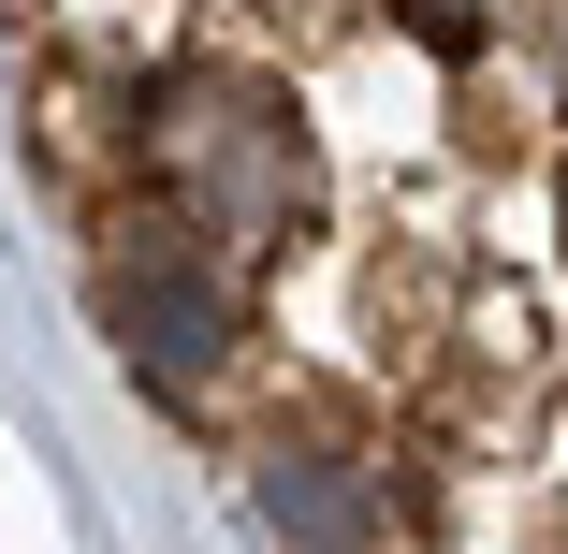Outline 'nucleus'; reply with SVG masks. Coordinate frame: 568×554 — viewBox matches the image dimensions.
<instances>
[{
	"label": "nucleus",
	"mask_w": 568,
	"mask_h": 554,
	"mask_svg": "<svg viewBox=\"0 0 568 554\" xmlns=\"http://www.w3.org/2000/svg\"><path fill=\"white\" fill-rule=\"evenodd\" d=\"M102 306H118V336H132L161 380H204V365H219V336H234V306H219L204 278H146V263L102 292Z\"/></svg>",
	"instance_id": "1"
},
{
	"label": "nucleus",
	"mask_w": 568,
	"mask_h": 554,
	"mask_svg": "<svg viewBox=\"0 0 568 554\" xmlns=\"http://www.w3.org/2000/svg\"><path fill=\"white\" fill-rule=\"evenodd\" d=\"M394 16H408L437 59H467V44H481V0H394Z\"/></svg>",
	"instance_id": "2"
}]
</instances>
